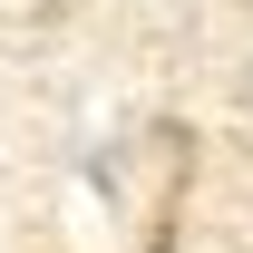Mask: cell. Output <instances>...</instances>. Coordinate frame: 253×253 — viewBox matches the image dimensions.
<instances>
[{
    "instance_id": "obj_1",
    "label": "cell",
    "mask_w": 253,
    "mask_h": 253,
    "mask_svg": "<svg viewBox=\"0 0 253 253\" xmlns=\"http://www.w3.org/2000/svg\"><path fill=\"white\" fill-rule=\"evenodd\" d=\"M146 253H175V244H166V234H156V244H146Z\"/></svg>"
}]
</instances>
